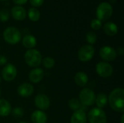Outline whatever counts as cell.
Masks as SVG:
<instances>
[{
	"label": "cell",
	"instance_id": "1",
	"mask_svg": "<svg viewBox=\"0 0 124 123\" xmlns=\"http://www.w3.org/2000/svg\"><path fill=\"white\" fill-rule=\"evenodd\" d=\"M108 102L110 107L117 112H124V90L122 88H115L109 95Z\"/></svg>",
	"mask_w": 124,
	"mask_h": 123
},
{
	"label": "cell",
	"instance_id": "2",
	"mask_svg": "<svg viewBox=\"0 0 124 123\" xmlns=\"http://www.w3.org/2000/svg\"><path fill=\"white\" fill-rule=\"evenodd\" d=\"M25 63L31 67H37L41 64L42 56L39 51L35 49H28L24 55Z\"/></svg>",
	"mask_w": 124,
	"mask_h": 123
},
{
	"label": "cell",
	"instance_id": "3",
	"mask_svg": "<svg viewBox=\"0 0 124 123\" xmlns=\"http://www.w3.org/2000/svg\"><path fill=\"white\" fill-rule=\"evenodd\" d=\"M4 41L12 45L17 44L21 39V33L20 30L15 27H8L3 32Z\"/></svg>",
	"mask_w": 124,
	"mask_h": 123
},
{
	"label": "cell",
	"instance_id": "4",
	"mask_svg": "<svg viewBox=\"0 0 124 123\" xmlns=\"http://www.w3.org/2000/svg\"><path fill=\"white\" fill-rule=\"evenodd\" d=\"M78 99L83 106L91 107L95 103L96 95L92 89L86 88L81 91Z\"/></svg>",
	"mask_w": 124,
	"mask_h": 123
},
{
	"label": "cell",
	"instance_id": "5",
	"mask_svg": "<svg viewBox=\"0 0 124 123\" xmlns=\"http://www.w3.org/2000/svg\"><path fill=\"white\" fill-rule=\"evenodd\" d=\"M96 14L100 21L107 20L113 14V7L108 2H102L97 8Z\"/></svg>",
	"mask_w": 124,
	"mask_h": 123
},
{
	"label": "cell",
	"instance_id": "6",
	"mask_svg": "<svg viewBox=\"0 0 124 123\" xmlns=\"http://www.w3.org/2000/svg\"><path fill=\"white\" fill-rule=\"evenodd\" d=\"M86 116L90 123H107L105 112L98 107L92 109Z\"/></svg>",
	"mask_w": 124,
	"mask_h": 123
},
{
	"label": "cell",
	"instance_id": "7",
	"mask_svg": "<svg viewBox=\"0 0 124 123\" xmlns=\"http://www.w3.org/2000/svg\"><path fill=\"white\" fill-rule=\"evenodd\" d=\"M95 49L93 46L87 44L80 48L78 52V58L80 61L86 62L90 61L94 56Z\"/></svg>",
	"mask_w": 124,
	"mask_h": 123
},
{
	"label": "cell",
	"instance_id": "8",
	"mask_svg": "<svg viewBox=\"0 0 124 123\" xmlns=\"http://www.w3.org/2000/svg\"><path fill=\"white\" fill-rule=\"evenodd\" d=\"M96 71L100 77L107 78L112 75L113 72V67L107 62H100L96 65Z\"/></svg>",
	"mask_w": 124,
	"mask_h": 123
},
{
	"label": "cell",
	"instance_id": "9",
	"mask_svg": "<svg viewBox=\"0 0 124 123\" xmlns=\"http://www.w3.org/2000/svg\"><path fill=\"white\" fill-rule=\"evenodd\" d=\"M100 56L105 62H113L117 57L116 51L109 46H104L100 50Z\"/></svg>",
	"mask_w": 124,
	"mask_h": 123
},
{
	"label": "cell",
	"instance_id": "10",
	"mask_svg": "<svg viewBox=\"0 0 124 123\" xmlns=\"http://www.w3.org/2000/svg\"><path fill=\"white\" fill-rule=\"evenodd\" d=\"M17 74V68L11 63H8L6 65H4L1 71V76L3 79L7 82L12 81L16 78Z\"/></svg>",
	"mask_w": 124,
	"mask_h": 123
},
{
	"label": "cell",
	"instance_id": "11",
	"mask_svg": "<svg viewBox=\"0 0 124 123\" xmlns=\"http://www.w3.org/2000/svg\"><path fill=\"white\" fill-rule=\"evenodd\" d=\"M35 106L39 109V110H46L50 106V101L47 96L45 94H38L34 99Z\"/></svg>",
	"mask_w": 124,
	"mask_h": 123
},
{
	"label": "cell",
	"instance_id": "12",
	"mask_svg": "<svg viewBox=\"0 0 124 123\" xmlns=\"http://www.w3.org/2000/svg\"><path fill=\"white\" fill-rule=\"evenodd\" d=\"M44 76V70L41 68L36 67L33 69L28 75L29 80L33 83H38L42 80Z\"/></svg>",
	"mask_w": 124,
	"mask_h": 123
},
{
	"label": "cell",
	"instance_id": "13",
	"mask_svg": "<svg viewBox=\"0 0 124 123\" xmlns=\"http://www.w3.org/2000/svg\"><path fill=\"white\" fill-rule=\"evenodd\" d=\"M33 86L29 83H22L17 88V94L22 97H28L33 94Z\"/></svg>",
	"mask_w": 124,
	"mask_h": 123
},
{
	"label": "cell",
	"instance_id": "14",
	"mask_svg": "<svg viewBox=\"0 0 124 123\" xmlns=\"http://www.w3.org/2000/svg\"><path fill=\"white\" fill-rule=\"evenodd\" d=\"M87 116L84 109L75 111L70 117V123H86Z\"/></svg>",
	"mask_w": 124,
	"mask_h": 123
},
{
	"label": "cell",
	"instance_id": "15",
	"mask_svg": "<svg viewBox=\"0 0 124 123\" xmlns=\"http://www.w3.org/2000/svg\"><path fill=\"white\" fill-rule=\"evenodd\" d=\"M31 120L33 123H46L47 116L41 110H36L31 114Z\"/></svg>",
	"mask_w": 124,
	"mask_h": 123
},
{
	"label": "cell",
	"instance_id": "16",
	"mask_svg": "<svg viewBox=\"0 0 124 123\" xmlns=\"http://www.w3.org/2000/svg\"><path fill=\"white\" fill-rule=\"evenodd\" d=\"M12 16L16 20H23L26 17V12L25 9L20 6H15L12 7L11 11Z\"/></svg>",
	"mask_w": 124,
	"mask_h": 123
},
{
	"label": "cell",
	"instance_id": "17",
	"mask_svg": "<svg viewBox=\"0 0 124 123\" xmlns=\"http://www.w3.org/2000/svg\"><path fill=\"white\" fill-rule=\"evenodd\" d=\"M12 111V107L10 103L6 99H0V116L7 117Z\"/></svg>",
	"mask_w": 124,
	"mask_h": 123
},
{
	"label": "cell",
	"instance_id": "18",
	"mask_svg": "<svg viewBox=\"0 0 124 123\" xmlns=\"http://www.w3.org/2000/svg\"><path fill=\"white\" fill-rule=\"evenodd\" d=\"M74 80H75V83L77 86H81V87H84L87 84V83L89 81V78H88V75L85 72H78L75 75Z\"/></svg>",
	"mask_w": 124,
	"mask_h": 123
},
{
	"label": "cell",
	"instance_id": "19",
	"mask_svg": "<svg viewBox=\"0 0 124 123\" xmlns=\"http://www.w3.org/2000/svg\"><path fill=\"white\" fill-rule=\"evenodd\" d=\"M23 45L24 47L28 49H33V47L36 46V38L32 36V35H26L23 37Z\"/></svg>",
	"mask_w": 124,
	"mask_h": 123
},
{
	"label": "cell",
	"instance_id": "20",
	"mask_svg": "<svg viewBox=\"0 0 124 123\" xmlns=\"http://www.w3.org/2000/svg\"><path fill=\"white\" fill-rule=\"evenodd\" d=\"M104 31L107 35L113 36L118 33V26L113 22H108L104 25Z\"/></svg>",
	"mask_w": 124,
	"mask_h": 123
},
{
	"label": "cell",
	"instance_id": "21",
	"mask_svg": "<svg viewBox=\"0 0 124 123\" xmlns=\"http://www.w3.org/2000/svg\"><path fill=\"white\" fill-rule=\"evenodd\" d=\"M108 102V96L104 93H100L97 96H96L95 103L98 108L102 109L105 107Z\"/></svg>",
	"mask_w": 124,
	"mask_h": 123
},
{
	"label": "cell",
	"instance_id": "22",
	"mask_svg": "<svg viewBox=\"0 0 124 123\" xmlns=\"http://www.w3.org/2000/svg\"><path fill=\"white\" fill-rule=\"evenodd\" d=\"M68 107H70V109H72L73 111H77L78 109H83V105L81 104V103L80 102L79 99L73 98L71 99L69 102H68Z\"/></svg>",
	"mask_w": 124,
	"mask_h": 123
},
{
	"label": "cell",
	"instance_id": "23",
	"mask_svg": "<svg viewBox=\"0 0 124 123\" xmlns=\"http://www.w3.org/2000/svg\"><path fill=\"white\" fill-rule=\"evenodd\" d=\"M28 15L29 19L33 22H36L40 18V12H39V11L37 9L34 8V7L29 9Z\"/></svg>",
	"mask_w": 124,
	"mask_h": 123
},
{
	"label": "cell",
	"instance_id": "24",
	"mask_svg": "<svg viewBox=\"0 0 124 123\" xmlns=\"http://www.w3.org/2000/svg\"><path fill=\"white\" fill-rule=\"evenodd\" d=\"M41 63L43 64V66L46 68V69H50V68H52L54 66V64H55V61L54 59L52 58V57H46L45 58H44L42 59V62Z\"/></svg>",
	"mask_w": 124,
	"mask_h": 123
},
{
	"label": "cell",
	"instance_id": "25",
	"mask_svg": "<svg viewBox=\"0 0 124 123\" xmlns=\"http://www.w3.org/2000/svg\"><path fill=\"white\" fill-rule=\"evenodd\" d=\"M97 34L93 31H89L86 35V40L89 43V45L92 46V44L95 43L97 41Z\"/></svg>",
	"mask_w": 124,
	"mask_h": 123
},
{
	"label": "cell",
	"instance_id": "26",
	"mask_svg": "<svg viewBox=\"0 0 124 123\" xmlns=\"http://www.w3.org/2000/svg\"><path fill=\"white\" fill-rule=\"evenodd\" d=\"M11 113L12 116L15 118H20L24 115V110L21 107H15L12 109Z\"/></svg>",
	"mask_w": 124,
	"mask_h": 123
},
{
	"label": "cell",
	"instance_id": "27",
	"mask_svg": "<svg viewBox=\"0 0 124 123\" xmlns=\"http://www.w3.org/2000/svg\"><path fill=\"white\" fill-rule=\"evenodd\" d=\"M9 18V12L7 9H3L0 11V21L6 22Z\"/></svg>",
	"mask_w": 124,
	"mask_h": 123
},
{
	"label": "cell",
	"instance_id": "28",
	"mask_svg": "<svg viewBox=\"0 0 124 123\" xmlns=\"http://www.w3.org/2000/svg\"><path fill=\"white\" fill-rule=\"evenodd\" d=\"M91 27L94 30H100L102 27V21L98 19H93L91 22Z\"/></svg>",
	"mask_w": 124,
	"mask_h": 123
},
{
	"label": "cell",
	"instance_id": "29",
	"mask_svg": "<svg viewBox=\"0 0 124 123\" xmlns=\"http://www.w3.org/2000/svg\"><path fill=\"white\" fill-rule=\"evenodd\" d=\"M44 0H30L31 4L34 7H40L43 4Z\"/></svg>",
	"mask_w": 124,
	"mask_h": 123
},
{
	"label": "cell",
	"instance_id": "30",
	"mask_svg": "<svg viewBox=\"0 0 124 123\" xmlns=\"http://www.w3.org/2000/svg\"><path fill=\"white\" fill-rule=\"evenodd\" d=\"M7 64V59L4 55H0V66H4Z\"/></svg>",
	"mask_w": 124,
	"mask_h": 123
},
{
	"label": "cell",
	"instance_id": "31",
	"mask_svg": "<svg viewBox=\"0 0 124 123\" xmlns=\"http://www.w3.org/2000/svg\"><path fill=\"white\" fill-rule=\"evenodd\" d=\"M27 1H28V0H13V1H14L15 4H18V5L24 4H25V3L27 2Z\"/></svg>",
	"mask_w": 124,
	"mask_h": 123
},
{
	"label": "cell",
	"instance_id": "32",
	"mask_svg": "<svg viewBox=\"0 0 124 123\" xmlns=\"http://www.w3.org/2000/svg\"><path fill=\"white\" fill-rule=\"evenodd\" d=\"M116 53L118 54L119 55H123L124 53V49H123V47H119L118 49V51H116Z\"/></svg>",
	"mask_w": 124,
	"mask_h": 123
},
{
	"label": "cell",
	"instance_id": "33",
	"mask_svg": "<svg viewBox=\"0 0 124 123\" xmlns=\"http://www.w3.org/2000/svg\"><path fill=\"white\" fill-rule=\"evenodd\" d=\"M124 115H123L121 116V123H124Z\"/></svg>",
	"mask_w": 124,
	"mask_h": 123
},
{
	"label": "cell",
	"instance_id": "34",
	"mask_svg": "<svg viewBox=\"0 0 124 123\" xmlns=\"http://www.w3.org/2000/svg\"><path fill=\"white\" fill-rule=\"evenodd\" d=\"M27 123L26 122H24V121H22V122H20V123Z\"/></svg>",
	"mask_w": 124,
	"mask_h": 123
},
{
	"label": "cell",
	"instance_id": "35",
	"mask_svg": "<svg viewBox=\"0 0 124 123\" xmlns=\"http://www.w3.org/2000/svg\"><path fill=\"white\" fill-rule=\"evenodd\" d=\"M1 76H0V83H1Z\"/></svg>",
	"mask_w": 124,
	"mask_h": 123
},
{
	"label": "cell",
	"instance_id": "36",
	"mask_svg": "<svg viewBox=\"0 0 124 123\" xmlns=\"http://www.w3.org/2000/svg\"><path fill=\"white\" fill-rule=\"evenodd\" d=\"M0 95H1V90H0Z\"/></svg>",
	"mask_w": 124,
	"mask_h": 123
},
{
	"label": "cell",
	"instance_id": "37",
	"mask_svg": "<svg viewBox=\"0 0 124 123\" xmlns=\"http://www.w3.org/2000/svg\"><path fill=\"white\" fill-rule=\"evenodd\" d=\"M1 1H5V0H1Z\"/></svg>",
	"mask_w": 124,
	"mask_h": 123
}]
</instances>
